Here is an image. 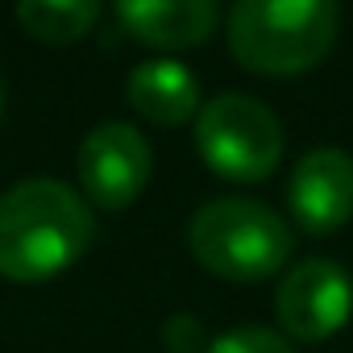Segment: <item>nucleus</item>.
<instances>
[{
    "mask_svg": "<svg viewBox=\"0 0 353 353\" xmlns=\"http://www.w3.org/2000/svg\"><path fill=\"white\" fill-rule=\"evenodd\" d=\"M96 237L92 204L59 179H21L0 196V274L46 283L75 266Z\"/></svg>",
    "mask_w": 353,
    "mask_h": 353,
    "instance_id": "f257e3e1",
    "label": "nucleus"
},
{
    "mask_svg": "<svg viewBox=\"0 0 353 353\" xmlns=\"http://www.w3.org/2000/svg\"><path fill=\"white\" fill-rule=\"evenodd\" d=\"M341 30V9L328 0H241L229 13V50L245 71L299 75L312 71Z\"/></svg>",
    "mask_w": 353,
    "mask_h": 353,
    "instance_id": "f03ea898",
    "label": "nucleus"
},
{
    "mask_svg": "<svg viewBox=\"0 0 353 353\" xmlns=\"http://www.w3.org/2000/svg\"><path fill=\"white\" fill-rule=\"evenodd\" d=\"M188 245L204 270L233 283H258L287 266L295 233L270 204L250 196H221L196 208L188 221Z\"/></svg>",
    "mask_w": 353,
    "mask_h": 353,
    "instance_id": "7ed1b4c3",
    "label": "nucleus"
},
{
    "mask_svg": "<svg viewBox=\"0 0 353 353\" xmlns=\"http://www.w3.org/2000/svg\"><path fill=\"white\" fill-rule=\"evenodd\" d=\"M196 150L221 179L258 183L283 158V125L262 100L225 92L200 108Z\"/></svg>",
    "mask_w": 353,
    "mask_h": 353,
    "instance_id": "20e7f679",
    "label": "nucleus"
},
{
    "mask_svg": "<svg viewBox=\"0 0 353 353\" xmlns=\"http://www.w3.org/2000/svg\"><path fill=\"white\" fill-rule=\"evenodd\" d=\"M150 166H154L150 141L125 121L96 125L75 154V174H79L83 200L100 212L129 208L150 179Z\"/></svg>",
    "mask_w": 353,
    "mask_h": 353,
    "instance_id": "39448f33",
    "label": "nucleus"
},
{
    "mask_svg": "<svg viewBox=\"0 0 353 353\" xmlns=\"http://www.w3.org/2000/svg\"><path fill=\"white\" fill-rule=\"evenodd\" d=\"M274 312L287 336L295 341H328L353 316V279L332 258H303L279 283Z\"/></svg>",
    "mask_w": 353,
    "mask_h": 353,
    "instance_id": "423d86ee",
    "label": "nucleus"
},
{
    "mask_svg": "<svg viewBox=\"0 0 353 353\" xmlns=\"http://www.w3.org/2000/svg\"><path fill=\"white\" fill-rule=\"evenodd\" d=\"M291 221L307 237H328L353 221V158L336 145L307 150L287 179Z\"/></svg>",
    "mask_w": 353,
    "mask_h": 353,
    "instance_id": "0eeeda50",
    "label": "nucleus"
},
{
    "mask_svg": "<svg viewBox=\"0 0 353 353\" xmlns=\"http://www.w3.org/2000/svg\"><path fill=\"white\" fill-rule=\"evenodd\" d=\"M117 17L145 46L188 50L208 42V34L221 21V9L212 0H121Z\"/></svg>",
    "mask_w": 353,
    "mask_h": 353,
    "instance_id": "6e6552de",
    "label": "nucleus"
},
{
    "mask_svg": "<svg viewBox=\"0 0 353 353\" xmlns=\"http://www.w3.org/2000/svg\"><path fill=\"white\" fill-rule=\"evenodd\" d=\"M125 96L150 125H183L200 112V79L179 59H145L129 71Z\"/></svg>",
    "mask_w": 353,
    "mask_h": 353,
    "instance_id": "1a4fd4ad",
    "label": "nucleus"
},
{
    "mask_svg": "<svg viewBox=\"0 0 353 353\" xmlns=\"http://www.w3.org/2000/svg\"><path fill=\"white\" fill-rule=\"evenodd\" d=\"M17 21L30 38L46 46H67L100 21V5L96 0H21Z\"/></svg>",
    "mask_w": 353,
    "mask_h": 353,
    "instance_id": "9d476101",
    "label": "nucleus"
},
{
    "mask_svg": "<svg viewBox=\"0 0 353 353\" xmlns=\"http://www.w3.org/2000/svg\"><path fill=\"white\" fill-rule=\"evenodd\" d=\"M204 353H295V349L287 336H279L262 324H241V328H229L216 341H208Z\"/></svg>",
    "mask_w": 353,
    "mask_h": 353,
    "instance_id": "9b49d317",
    "label": "nucleus"
},
{
    "mask_svg": "<svg viewBox=\"0 0 353 353\" xmlns=\"http://www.w3.org/2000/svg\"><path fill=\"white\" fill-rule=\"evenodd\" d=\"M162 345L170 353H204L208 349V336H204V324L188 312H174L162 320Z\"/></svg>",
    "mask_w": 353,
    "mask_h": 353,
    "instance_id": "f8f14e48",
    "label": "nucleus"
},
{
    "mask_svg": "<svg viewBox=\"0 0 353 353\" xmlns=\"http://www.w3.org/2000/svg\"><path fill=\"white\" fill-rule=\"evenodd\" d=\"M0 117H5V88H0Z\"/></svg>",
    "mask_w": 353,
    "mask_h": 353,
    "instance_id": "ddd939ff",
    "label": "nucleus"
}]
</instances>
